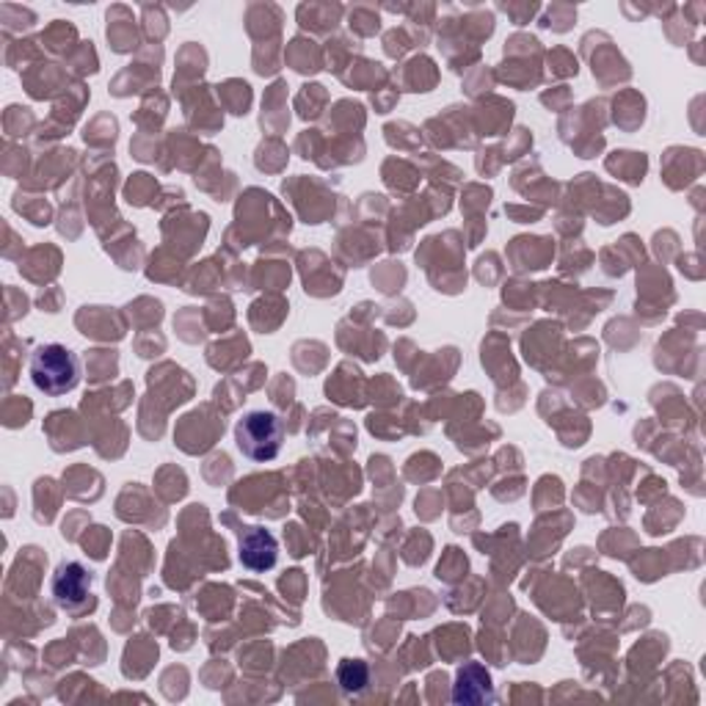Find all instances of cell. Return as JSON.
Here are the masks:
<instances>
[{
    "instance_id": "6da1fadb",
    "label": "cell",
    "mask_w": 706,
    "mask_h": 706,
    "mask_svg": "<svg viewBox=\"0 0 706 706\" xmlns=\"http://www.w3.org/2000/svg\"><path fill=\"white\" fill-rule=\"evenodd\" d=\"M29 371L34 387L51 398L73 393L80 382V360L62 342H47V345L36 348Z\"/></svg>"
},
{
    "instance_id": "5b68a950",
    "label": "cell",
    "mask_w": 706,
    "mask_h": 706,
    "mask_svg": "<svg viewBox=\"0 0 706 706\" xmlns=\"http://www.w3.org/2000/svg\"><path fill=\"white\" fill-rule=\"evenodd\" d=\"M455 704H483V701H494V684L486 668L481 662H466L455 676L453 687Z\"/></svg>"
},
{
    "instance_id": "3957f363",
    "label": "cell",
    "mask_w": 706,
    "mask_h": 706,
    "mask_svg": "<svg viewBox=\"0 0 706 706\" xmlns=\"http://www.w3.org/2000/svg\"><path fill=\"white\" fill-rule=\"evenodd\" d=\"M51 591H53V599H56V605L62 607V610L67 613L84 610L86 602H89L91 574L75 561L62 563V566L56 569V574H53Z\"/></svg>"
},
{
    "instance_id": "8992f818",
    "label": "cell",
    "mask_w": 706,
    "mask_h": 706,
    "mask_svg": "<svg viewBox=\"0 0 706 706\" xmlns=\"http://www.w3.org/2000/svg\"><path fill=\"white\" fill-rule=\"evenodd\" d=\"M337 679H340L345 693H360L367 684V665L362 660H342Z\"/></svg>"
},
{
    "instance_id": "7a4b0ae2",
    "label": "cell",
    "mask_w": 706,
    "mask_h": 706,
    "mask_svg": "<svg viewBox=\"0 0 706 706\" xmlns=\"http://www.w3.org/2000/svg\"><path fill=\"white\" fill-rule=\"evenodd\" d=\"M282 442H285V426L274 411L252 409L238 420L235 444L246 459L260 461V464L274 461L279 455Z\"/></svg>"
},
{
    "instance_id": "277c9868",
    "label": "cell",
    "mask_w": 706,
    "mask_h": 706,
    "mask_svg": "<svg viewBox=\"0 0 706 706\" xmlns=\"http://www.w3.org/2000/svg\"><path fill=\"white\" fill-rule=\"evenodd\" d=\"M276 555H279V544L265 527H249L246 533H241V563L252 572H268L276 566Z\"/></svg>"
}]
</instances>
